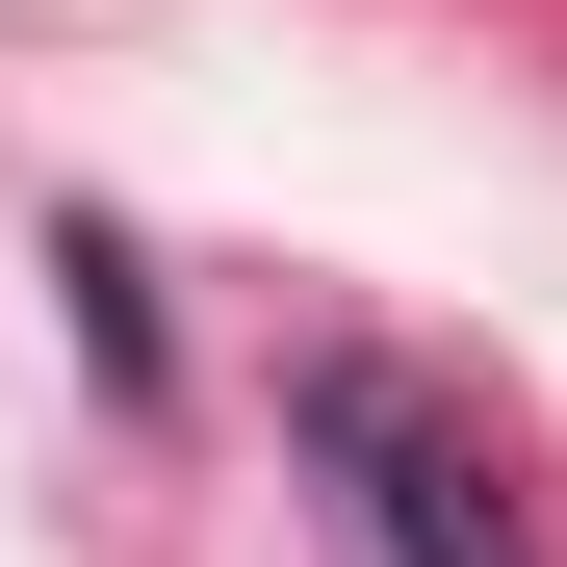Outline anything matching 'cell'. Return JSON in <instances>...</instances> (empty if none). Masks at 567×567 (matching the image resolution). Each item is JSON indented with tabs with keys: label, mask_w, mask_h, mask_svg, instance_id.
Returning <instances> with one entry per match:
<instances>
[{
	"label": "cell",
	"mask_w": 567,
	"mask_h": 567,
	"mask_svg": "<svg viewBox=\"0 0 567 567\" xmlns=\"http://www.w3.org/2000/svg\"><path fill=\"white\" fill-rule=\"evenodd\" d=\"M284 439L361 491V542H388V567H542V516H516L491 413H439L413 361H310V388H284Z\"/></svg>",
	"instance_id": "1"
}]
</instances>
